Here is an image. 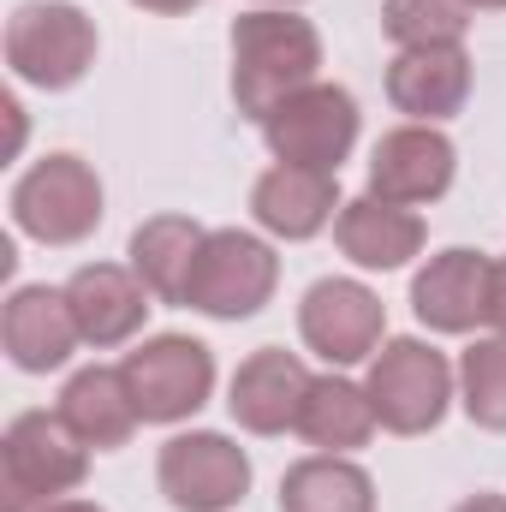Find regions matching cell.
<instances>
[{
    "label": "cell",
    "mask_w": 506,
    "mask_h": 512,
    "mask_svg": "<svg viewBox=\"0 0 506 512\" xmlns=\"http://www.w3.org/2000/svg\"><path fill=\"white\" fill-rule=\"evenodd\" d=\"M322 72V36L298 12H245L233 24V102L256 126L298 90H310Z\"/></svg>",
    "instance_id": "6da1fadb"
},
{
    "label": "cell",
    "mask_w": 506,
    "mask_h": 512,
    "mask_svg": "<svg viewBox=\"0 0 506 512\" xmlns=\"http://www.w3.org/2000/svg\"><path fill=\"white\" fill-rule=\"evenodd\" d=\"M12 227L36 245H84L102 227V179L78 155H42L12 185Z\"/></svg>",
    "instance_id": "7a4b0ae2"
},
{
    "label": "cell",
    "mask_w": 506,
    "mask_h": 512,
    "mask_svg": "<svg viewBox=\"0 0 506 512\" xmlns=\"http://www.w3.org/2000/svg\"><path fill=\"white\" fill-rule=\"evenodd\" d=\"M6 66L36 90H72L96 66V24L72 0H24L6 18Z\"/></svg>",
    "instance_id": "3957f363"
},
{
    "label": "cell",
    "mask_w": 506,
    "mask_h": 512,
    "mask_svg": "<svg viewBox=\"0 0 506 512\" xmlns=\"http://www.w3.org/2000/svg\"><path fill=\"white\" fill-rule=\"evenodd\" d=\"M0 459H6V495L12 512L48 507L60 495H72L90 471V447L66 429L60 411H18L6 423V441H0Z\"/></svg>",
    "instance_id": "277c9868"
},
{
    "label": "cell",
    "mask_w": 506,
    "mask_h": 512,
    "mask_svg": "<svg viewBox=\"0 0 506 512\" xmlns=\"http://www.w3.org/2000/svg\"><path fill=\"white\" fill-rule=\"evenodd\" d=\"M364 393L376 405V423L387 435H429L447 417L453 399V364L423 340H387L370 358Z\"/></svg>",
    "instance_id": "5b68a950"
},
{
    "label": "cell",
    "mask_w": 506,
    "mask_h": 512,
    "mask_svg": "<svg viewBox=\"0 0 506 512\" xmlns=\"http://www.w3.org/2000/svg\"><path fill=\"white\" fill-rule=\"evenodd\" d=\"M280 286V256L268 251L256 233L239 227H215L197 251V274H191V292L185 304L215 316V322H245L256 316Z\"/></svg>",
    "instance_id": "8992f818"
},
{
    "label": "cell",
    "mask_w": 506,
    "mask_h": 512,
    "mask_svg": "<svg viewBox=\"0 0 506 512\" xmlns=\"http://www.w3.org/2000/svg\"><path fill=\"white\" fill-rule=\"evenodd\" d=\"M126 387L143 423H185L215 393V358L191 334H155L137 352H126Z\"/></svg>",
    "instance_id": "52a82bcc"
},
{
    "label": "cell",
    "mask_w": 506,
    "mask_h": 512,
    "mask_svg": "<svg viewBox=\"0 0 506 512\" xmlns=\"http://www.w3.org/2000/svg\"><path fill=\"white\" fill-rule=\"evenodd\" d=\"M262 143L274 149V161L286 167H316V173H340V161L358 143V102L340 84H310L298 96H286L268 120Z\"/></svg>",
    "instance_id": "ba28073f"
},
{
    "label": "cell",
    "mask_w": 506,
    "mask_h": 512,
    "mask_svg": "<svg viewBox=\"0 0 506 512\" xmlns=\"http://www.w3.org/2000/svg\"><path fill=\"white\" fill-rule=\"evenodd\" d=\"M161 495L179 512H227L245 501L251 489V459L239 441L215 435V429H191V435H173L161 447Z\"/></svg>",
    "instance_id": "9c48e42d"
},
{
    "label": "cell",
    "mask_w": 506,
    "mask_h": 512,
    "mask_svg": "<svg viewBox=\"0 0 506 512\" xmlns=\"http://www.w3.org/2000/svg\"><path fill=\"white\" fill-rule=\"evenodd\" d=\"M298 334L328 364H364L381 352L387 310L364 280H316L298 304Z\"/></svg>",
    "instance_id": "30bf717a"
},
{
    "label": "cell",
    "mask_w": 506,
    "mask_h": 512,
    "mask_svg": "<svg viewBox=\"0 0 506 512\" xmlns=\"http://www.w3.org/2000/svg\"><path fill=\"white\" fill-rule=\"evenodd\" d=\"M453 167H459V149L435 126H399L387 131L376 143V155H370V197L399 203V209L435 203V197H447Z\"/></svg>",
    "instance_id": "8fae6325"
},
{
    "label": "cell",
    "mask_w": 506,
    "mask_h": 512,
    "mask_svg": "<svg viewBox=\"0 0 506 512\" xmlns=\"http://www.w3.org/2000/svg\"><path fill=\"white\" fill-rule=\"evenodd\" d=\"M0 340H6V358L24 370V376H48L60 370L84 334H78V316L66 304V286H18L6 298V316H0Z\"/></svg>",
    "instance_id": "7c38bea8"
},
{
    "label": "cell",
    "mask_w": 506,
    "mask_h": 512,
    "mask_svg": "<svg viewBox=\"0 0 506 512\" xmlns=\"http://www.w3.org/2000/svg\"><path fill=\"white\" fill-rule=\"evenodd\" d=\"M340 173H316V167H286L274 161L251 185V215L262 233L274 239H316L328 221H340Z\"/></svg>",
    "instance_id": "4fadbf2b"
},
{
    "label": "cell",
    "mask_w": 506,
    "mask_h": 512,
    "mask_svg": "<svg viewBox=\"0 0 506 512\" xmlns=\"http://www.w3.org/2000/svg\"><path fill=\"white\" fill-rule=\"evenodd\" d=\"M310 382H316V376H310L292 352L262 346V352H251V358L239 364L233 393H227V411H233V423L251 429V435H286V429H298V411H304V399H310Z\"/></svg>",
    "instance_id": "5bb4252c"
},
{
    "label": "cell",
    "mask_w": 506,
    "mask_h": 512,
    "mask_svg": "<svg viewBox=\"0 0 506 512\" xmlns=\"http://www.w3.org/2000/svg\"><path fill=\"white\" fill-rule=\"evenodd\" d=\"M66 304L78 316V334L84 346L108 352V346H126L131 334L143 328L149 316V286L120 268V262H84L72 280H66Z\"/></svg>",
    "instance_id": "9a60e30c"
},
{
    "label": "cell",
    "mask_w": 506,
    "mask_h": 512,
    "mask_svg": "<svg viewBox=\"0 0 506 512\" xmlns=\"http://www.w3.org/2000/svg\"><path fill=\"white\" fill-rule=\"evenodd\" d=\"M489 256L483 251H441L411 280V310L435 334H471L489 322Z\"/></svg>",
    "instance_id": "2e32d148"
},
{
    "label": "cell",
    "mask_w": 506,
    "mask_h": 512,
    "mask_svg": "<svg viewBox=\"0 0 506 512\" xmlns=\"http://www.w3.org/2000/svg\"><path fill=\"white\" fill-rule=\"evenodd\" d=\"M387 102L417 126L453 120L471 102V54L465 48H405L387 66Z\"/></svg>",
    "instance_id": "e0dca14e"
},
{
    "label": "cell",
    "mask_w": 506,
    "mask_h": 512,
    "mask_svg": "<svg viewBox=\"0 0 506 512\" xmlns=\"http://www.w3.org/2000/svg\"><path fill=\"white\" fill-rule=\"evenodd\" d=\"M334 245L358 268H381V274L405 268L423 251V215H411L399 203H381V197H352L334 221Z\"/></svg>",
    "instance_id": "ac0fdd59"
},
{
    "label": "cell",
    "mask_w": 506,
    "mask_h": 512,
    "mask_svg": "<svg viewBox=\"0 0 506 512\" xmlns=\"http://www.w3.org/2000/svg\"><path fill=\"white\" fill-rule=\"evenodd\" d=\"M60 417H66V429H72L84 447H96V453L126 447L131 429L143 423V417H137V399H131V387H126V370H102V364L78 370L72 382L60 387Z\"/></svg>",
    "instance_id": "d6986e66"
},
{
    "label": "cell",
    "mask_w": 506,
    "mask_h": 512,
    "mask_svg": "<svg viewBox=\"0 0 506 512\" xmlns=\"http://www.w3.org/2000/svg\"><path fill=\"white\" fill-rule=\"evenodd\" d=\"M203 227L185 215H155L131 233V274L149 286V298L161 304H185L191 274H197V251H203Z\"/></svg>",
    "instance_id": "ffe728a7"
},
{
    "label": "cell",
    "mask_w": 506,
    "mask_h": 512,
    "mask_svg": "<svg viewBox=\"0 0 506 512\" xmlns=\"http://www.w3.org/2000/svg\"><path fill=\"white\" fill-rule=\"evenodd\" d=\"M280 512H376V483L346 453H310L280 477Z\"/></svg>",
    "instance_id": "44dd1931"
},
{
    "label": "cell",
    "mask_w": 506,
    "mask_h": 512,
    "mask_svg": "<svg viewBox=\"0 0 506 512\" xmlns=\"http://www.w3.org/2000/svg\"><path fill=\"white\" fill-rule=\"evenodd\" d=\"M298 435L310 447H322V453H352V447H364L376 435V405L346 376H316L304 411H298Z\"/></svg>",
    "instance_id": "7402d4cb"
},
{
    "label": "cell",
    "mask_w": 506,
    "mask_h": 512,
    "mask_svg": "<svg viewBox=\"0 0 506 512\" xmlns=\"http://www.w3.org/2000/svg\"><path fill=\"white\" fill-rule=\"evenodd\" d=\"M381 30L399 54L405 48H465L471 6L465 0H381Z\"/></svg>",
    "instance_id": "603a6c76"
},
{
    "label": "cell",
    "mask_w": 506,
    "mask_h": 512,
    "mask_svg": "<svg viewBox=\"0 0 506 512\" xmlns=\"http://www.w3.org/2000/svg\"><path fill=\"white\" fill-rule=\"evenodd\" d=\"M459 399H465V411H471L477 429L506 435V334L477 340L459 358Z\"/></svg>",
    "instance_id": "cb8c5ba5"
},
{
    "label": "cell",
    "mask_w": 506,
    "mask_h": 512,
    "mask_svg": "<svg viewBox=\"0 0 506 512\" xmlns=\"http://www.w3.org/2000/svg\"><path fill=\"white\" fill-rule=\"evenodd\" d=\"M489 328L506 334V256L489 268Z\"/></svg>",
    "instance_id": "d4e9b609"
},
{
    "label": "cell",
    "mask_w": 506,
    "mask_h": 512,
    "mask_svg": "<svg viewBox=\"0 0 506 512\" xmlns=\"http://www.w3.org/2000/svg\"><path fill=\"white\" fill-rule=\"evenodd\" d=\"M131 6H143V12H161V18H179V12H191V6H203V0H131Z\"/></svg>",
    "instance_id": "484cf974"
},
{
    "label": "cell",
    "mask_w": 506,
    "mask_h": 512,
    "mask_svg": "<svg viewBox=\"0 0 506 512\" xmlns=\"http://www.w3.org/2000/svg\"><path fill=\"white\" fill-rule=\"evenodd\" d=\"M453 512H506V495H471V501H459Z\"/></svg>",
    "instance_id": "4316f807"
},
{
    "label": "cell",
    "mask_w": 506,
    "mask_h": 512,
    "mask_svg": "<svg viewBox=\"0 0 506 512\" xmlns=\"http://www.w3.org/2000/svg\"><path fill=\"white\" fill-rule=\"evenodd\" d=\"M36 512H108V507H96V501H48V507H36Z\"/></svg>",
    "instance_id": "83f0119b"
},
{
    "label": "cell",
    "mask_w": 506,
    "mask_h": 512,
    "mask_svg": "<svg viewBox=\"0 0 506 512\" xmlns=\"http://www.w3.org/2000/svg\"><path fill=\"white\" fill-rule=\"evenodd\" d=\"M471 12H506V0H465Z\"/></svg>",
    "instance_id": "f1b7e54d"
},
{
    "label": "cell",
    "mask_w": 506,
    "mask_h": 512,
    "mask_svg": "<svg viewBox=\"0 0 506 512\" xmlns=\"http://www.w3.org/2000/svg\"><path fill=\"white\" fill-rule=\"evenodd\" d=\"M274 6H298V0H274Z\"/></svg>",
    "instance_id": "f546056e"
}]
</instances>
